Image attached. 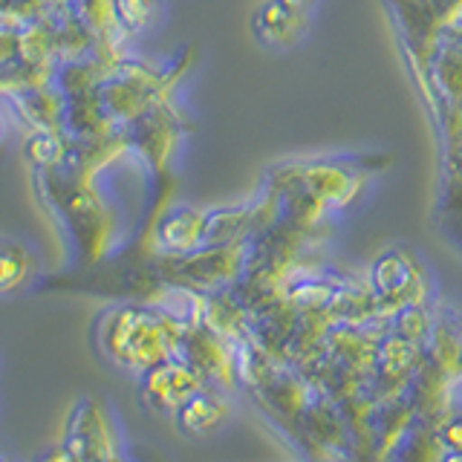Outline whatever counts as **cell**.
I'll return each mask as SVG.
<instances>
[{"instance_id":"6da1fadb","label":"cell","mask_w":462,"mask_h":462,"mask_svg":"<svg viewBox=\"0 0 462 462\" xmlns=\"http://www.w3.org/2000/svg\"><path fill=\"white\" fill-rule=\"evenodd\" d=\"M101 346L116 361V365L144 370L156 365L165 356L162 350V329L156 327L153 318L136 310L110 312V318L101 327Z\"/></svg>"},{"instance_id":"7a4b0ae2","label":"cell","mask_w":462,"mask_h":462,"mask_svg":"<svg viewBox=\"0 0 462 462\" xmlns=\"http://www.w3.org/2000/svg\"><path fill=\"white\" fill-rule=\"evenodd\" d=\"M303 26H307V14L286 9L278 0H269V4L254 14L257 35L266 43H278V47H289V43L300 41Z\"/></svg>"},{"instance_id":"3957f363","label":"cell","mask_w":462,"mask_h":462,"mask_svg":"<svg viewBox=\"0 0 462 462\" xmlns=\"http://www.w3.org/2000/svg\"><path fill=\"white\" fill-rule=\"evenodd\" d=\"M223 404L208 396H191L180 408V425L188 433H208L223 419Z\"/></svg>"},{"instance_id":"277c9868","label":"cell","mask_w":462,"mask_h":462,"mask_svg":"<svg viewBox=\"0 0 462 462\" xmlns=\"http://www.w3.org/2000/svg\"><path fill=\"white\" fill-rule=\"evenodd\" d=\"M29 260L18 243H0V292L21 286L26 281Z\"/></svg>"},{"instance_id":"5b68a950","label":"cell","mask_w":462,"mask_h":462,"mask_svg":"<svg viewBox=\"0 0 462 462\" xmlns=\"http://www.w3.org/2000/svg\"><path fill=\"white\" fill-rule=\"evenodd\" d=\"M278 4H283L286 9H292V12H298V14H307L315 0H278Z\"/></svg>"}]
</instances>
